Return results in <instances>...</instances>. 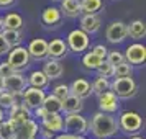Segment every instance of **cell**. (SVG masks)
<instances>
[{
    "instance_id": "33",
    "label": "cell",
    "mask_w": 146,
    "mask_h": 139,
    "mask_svg": "<svg viewBox=\"0 0 146 139\" xmlns=\"http://www.w3.org/2000/svg\"><path fill=\"white\" fill-rule=\"evenodd\" d=\"M105 59L115 67V66H118V64H121V62H125V56L121 53H118V51H112V53H107Z\"/></svg>"
},
{
    "instance_id": "27",
    "label": "cell",
    "mask_w": 146,
    "mask_h": 139,
    "mask_svg": "<svg viewBox=\"0 0 146 139\" xmlns=\"http://www.w3.org/2000/svg\"><path fill=\"white\" fill-rule=\"evenodd\" d=\"M28 82H30V85H31V87L43 88V87L48 85L49 79L44 75V72H43V70H35V72L30 74V79H28Z\"/></svg>"
},
{
    "instance_id": "23",
    "label": "cell",
    "mask_w": 146,
    "mask_h": 139,
    "mask_svg": "<svg viewBox=\"0 0 146 139\" xmlns=\"http://www.w3.org/2000/svg\"><path fill=\"white\" fill-rule=\"evenodd\" d=\"M61 12H64V15L71 16V18L80 15V0H62Z\"/></svg>"
},
{
    "instance_id": "34",
    "label": "cell",
    "mask_w": 146,
    "mask_h": 139,
    "mask_svg": "<svg viewBox=\"0 0 146 139\" xmlns=\"http://www.w3.org/2000/svg\"><path fill=\"white\" fill-rule=\"evenodd\" d=\"M69 93H71V92H69V87H67L66 84H59V85L54 87V90H53V95H54V97H58L61 101L66 98Z\"/></svg>"
},
{
    "instance_id": "10",
    "label": "cell",
    "mask_w": 146,
    "mask_h": 139,
    "mask_svg": "<svg viewBox=\"0 0 146 139\" xmlns=\"http://www.w3.org/2000/svg\"><path fill=\"white\" fill-rule=\"evenodd\" d=\"M30 116H31V110H30L25 103L10 106V119H8V121L15 126V129H17L23 121H27Z\"/></svg>"
},
{
    "instance_id": "7",
    "label": "cell",
    "mask_w": 146,
    "mask_h": 139,
    "mask_svg": "<svg viewBox=\"0 0 146 139\" xmlns=\"http://www.w3.org/2000/svg\"><path fill=\"white\" fill-rule=\"evenodd\" d=\"M123 56H125V61L128 64L139 66V64H143L146 61V47H145V44L135 43V44L126 47V53Z\"/></svg>"
},
{
    "instance_id": "46",
    "label": "cell",
    "mask_w": 146,
    "mask_h": 139,
    "mask_svg": "<svg viewBox=\"0 0 146 139\" xmlns=\"http://www.w3.org/2000/svg\"><path fill=\"white\" fill-rule=\"evenodd\" d=\"M0 30H2V16H0Z\"/></svg>"
},
{
    "instance_id": "39",
    "label": "cell",
    "mask_w": 146,
    "mask_h": 139,
    "mask_svg": "<svg viewBox=\"0 0 146 139\" xmlns=\"http://www.w3.org/2000/svg\"><path fill=\"white\" fill-rule=\"evenodd\" d=\"M51 139H86L82 134H71V132H66V134H59L56 138H51Z\"/></svg>"
},
{
    "instance_id": "1",
    "label": "cell",
    "mask_w": 146,
    "mask_h": 139,
    "mask_svg": "<svg viewBox=\"0 0 146 139\" xmlns=\"http://www.w3.org/2000/svg\"><path fill=\"white\" fill-rule=\"evenodd\" d=\"M90 131L99 139L112 138L118 131V121L112 116V113L97 111L94 115L92 123H90Z\"/></svg>"
},
{
    "instance_id": "41",
    "label": "cell",
    "mask_w": 146,
    "mask_h": 139,
    "mask_svg": "<svg viewBox=\"0 0 146 139\" xmlns=\"http://www.w3.org/2000/svg\"><path fill=\"white\" fill-rule=\"evenodd\" d=\"M41 132H43V136H44L46 139H51V138H53V132H51V131H48V129H44V128L41 129Z\"/></svg>"
},
{
    "instance_id": "14",
    "label": "cell",
    "mask_w": 146,
    "mask_h": 139,
    "mask_svg": "<svg viewBox=\"0 0 146 139\" xmlns=\"http://www.w3.org/2000/svg\"><path fill=\"white\" fill-rule=\"evenodd\" d=\"M69 92L76 95V97H79V98H87V97H90V93H92V85L84 79H77L74 80L71 87H69Z\"/></svg>"
},
{
    "instance_id": "16",
    "label": "cell",
    "mask_w": 146,
    "mask_h": 139,
    "mask_svg": "<svg viewBox=\"0 0 146 139\" xmlns=\"http://www.w3.org/2000/svg\"><path fill=\"white\" fill-rule=\"evenodd\" d=\"M61 105H62V111H66V113H80L82 108H84L82 98L76 97L72 93H69L66 98L61 101Z\"/></svg>"
},
{
    "instance_id": "37",
    "label": "cell",
    "mask_w": 146,
    "mask_h": 139,
    "mask_svg": "<svg viewBox=\"0 0 146 139\" xmlns=\"http://www.w3.org/2000/svg\"><path fill=\"white\" fill-rule=\"evenodd\" d=\"M13 72L15 70L10 67L8 62H2V64H0V75H2V77H8L10 74H13Z\"/></svg>"
},
{
    "instance_id": "5",
    "label": "cell",
    "mask_w": 146,
    "mask_h": 139,
    "mask_svg": "<svg viewBox=\"0 0 146 139\" xmlns=\"http://www.w3.org/2000/svg\"><path fill=\"white\" fill-rule=\"evenodd\" d=\"M8 64L13 70H21L28 66L30 62V54H28L27 47H21V46H15L8 51Z\"/></svg>"
},
{
    "instance_id": "21",
    "label": "cell",
    "mask_w": 146,
    "mask_h": 139,
    "mask_svg": "<svg viewBox=\"0 0 146 139\" xmlns=\"http://www.w3.org/2000/svg\"><path fill=\"white\" fill-rule=\"evenodd\" d=\"M2 28L3 30H21L23 18L18 13H8L5 18H2Z\"/></svg>"
},
{
    "instance_id": "17",
    "label": "cell",
    "mask_w": 146,
    "mask_h": 139,
    "mask_svg": "<svg viewBox=\"0 0 146 139\" xmlns=\"http://www.w3.org/2000/svg\"><path fill=\"white\" fill-rule=\"evenodd\" d=\"M99 28H100V18L97 16V13L84 15L80 18V30L86 31L87 34H92L95 31H99Z\"/></svg>"
},
{
    "instance_id": "22",
    "label": "cell",
    "mask_w": 146,
    "mask_h": 139,
    "mask_svg": "<svg viewBox=\"0 0 146 139\" xmlns=\"http://www.w3.org/2000/svg\"><path fill=\"white\" fill-rule=\"evenodd\" d=\"M126 34H130L133 40H141L146 34V26L141 20H135L126 26Z\"/></svg>"
},
{
    "instance_id": "25",
    "label": "cell",
    "mask_w": 146,
    "mask_h": 139,
    "mask_svg": "<svg viewBox=\"0 0 146 139\" xmlns=\"http://www.w3.org/2000/svg\"><path fill=\"white\" fill-rule=\"evenodd\" d=\"M43 108L48 113H61L62 111V105H61V100L54 95H48L43 100Z\"/></svg>"
},
{
    "instance_id": "24",
    "label": "cell",
    "mask_w": 146,
    "mask_h": 139,
    "mask_svg": "<svg viewBox=\"0 0 146 139\" xmlns=\"http://www.w3.org/2000/svg\"><path fill=\"white\" fill-rule=\"evenodd\" d=\"M104 2L102 0H80V13L84 15H92L102 10Z\"/></svg>"
},
{
    "instance_id": "40",
    "label": "cell",
    "mask_w": 146,
    "mask_h": 139,
    "mask_svg": "<svg viewBox=\"0 0 146 139\" xmlns=\"http://www.w3.org/2000/svg\"><path fill=\"white\" fill-rule=\"evenodd\" d=\"M46 113H48V111L44 110V108H43V105H41V106H38V108H35V115H36L38 118H43V116H44Z\"/></svg>"
},
{
    "instance_id": "43",
    "label": "cell",
    "mask_w": 146,
    "mask_h": 139,
    "mask_svg": "<svg viewBox=\"0 0 146 139\" xmlns=\"http://www.w3.org/2000/svg\"><path fill=\"white\" fill-rule=\"evenodd\" d=\"M2 90H5V88H3V77L0 75V92H2Z\"/></svg>"
},
{
    "instance_id": "29",
    "label": "cell",
    "mask_w": 146,
    "mask_h": 139,
    "mask_svg": "<svg viewBox=\"0 0 146 139\" xmlns=\"http://www.w3.org/2000/svg\"><path fill=\"white\" fill-rule=\"evenodd\" d=\"M107 90H110V82H108L107 77L99 75L97 79L94 80V84H92V92H95L97 95H100V93L107 92Z\"/></svg>"
},
{
    "instance_id": "11",
    "label": "cell",
    "mask_w": 146,
    "mask_h": 139,
    "mask_svg": "<svg viewBox=\"0 0 146 139\" xmlns=\"http://www.w3.org/2000/svg\"><path fill=\"white\" fill-rule=\"evenodd\" d=\"M27 87V80L25 77L18 74L15 70L13 74H10L8 77H3V88L10 93H15V92H23Z\"/></svg>"
},
{
    "instance_id": "8",
    "label": "cell",
    "mask_w": 146,
    "mask_h": 139,
    "mask_svg": "<svg viewBox=\"0 0 146 139\" xmlns=\"http://www.w3.org/2000/svg\"><path fill=\"white\" fill-rule=\"evenodd\" d=\"M44 92L38 88V87H30L27 90H23V103L30 108V110H35L38 106L43 105V100H44Z\"/></svg>"
},
{
    "instance_id": "44",
    "label": "cell",
    "mask_w": 146,
    "mask_h": 139,
    "mask_svg": "<svg viewBox=\"0 0 146 139\" xmlns=\"http://www.w3.org/2000/svg\"><path fill=\"white\" fill-rule=\"evenodd\" d=\"M3 116H5L3 115V108H0V121H3Z\"/></svg>"
},
{
    "instance_id": "19",
    "label": "cell",
    "mask_w": 146,
    "mask_h": 139,
    "mask_svg": "<svg viewBox=\"0 0 146 139\" xmlns=\"http://www.w3.org/2000/svg\"><path fill=\"white\" fill-rule=\"evenodd\" d=\"M43 72H44V75L48 79H59L62 75V72H64V67H62V64L58 59H51L49 62L44 64Z\"/></svg>"
},
{
    "instance_id": "32",
    "label": "cell",
    "mask_w": 146,
    "mask_h": 139,
    "mask_svg": "<svg viewBox=\"0 0 146 139\" xmlns=\"http://www.w3.org/2000/svg\"><path fill=\"white\" fill-rule=\"evenodd\" d=\"M95 70H99V75H102V77H112L113 75V66L105 59L102 61V64H100Z\"/></svg>"
},
{
    "instance_id": "4",
    "label": "cell",
    "mask_w": 146,
    "mask_h": 139,
    "mask_svg": "<svg viewBox=\"0 0 146 139\" xmlns=\"http://www.w3.org/2000/svg\"><path fill=\"white\" fill-rule=\"evenodd\" d=\"M143 126V118L139 116L138 113L135 111H125L121 113V116L118 119V128H121V131L125 132H138Z\"/></svg>"
},
{
    "instance_id": "18",
    "label": "cell",
    "mask_w": 146,
    "mask_h": 139,
    "mask_svg": "<svg viewBox=\"0 0 146 139\" xmlns=\"http://www.w3.org/2000/svg\"><path fill=\"white\" fill-rule=\"evenodd\" d=\"M67 53V44L62 40H53L51 43H48V53L46 56L53 57V59H59Z\"/></svg>"
},
{
    "instance_id": "20",
    "label": "cell",
    "mask_w": 146,
    "mask_h": 139,
    "mask_svg": "<svg viewBox=\"0 0 146 139\" xmlns=\"http://www.w3.org/2000/svg\"><path fill=\"white\" fill-rule=\"evenodd\" d=\"M41 20H43V23L48 25V26H54V25H58V23L61 21V10L59 8H56V7L44 8Z\"/></svg>"
},
{
    "instance_id": "38",
    "label": "cell",
    "mask_w": 146,
    "mask_h": 139,
    "mask_svg": "<svg viewBox=\"0 0 146 139\" xmlns=\"http://www.w3.org/2000/svg\"><path fill=\"white\" fill-rule=\"evenodd\" d=\"M12 47L8 46V43L5 41V38L2 36V33H0V56H3V54H7L8 51H10Z\"/></svg>"
},
{
    "instance_id": "28",
    "label": "cell",
    "mask_w": 146,
    "mask_h": 139,
    "mask_svg": "<svg viewBox=\"0 0 146 139\" xmlns=\"http://www.w3.org/2000/svg\"><path fill=\"white\" fill-rule=\"evenodd\" d=\"M102 61L104 59H100L99 56H95V54L90 51V53H87L86 56L82 57V64H84L86 69H92V70H95V69L102 64Z\"/></svg>"
},
{
    "instance_id": "12",
    "label": "cell",
    "mask_w": 146,
    "mask_h": 139,
    "mask_svg": "<svg viewBox=\"0 0 146 139\" xmlns=\"http://www.w3.org/2000/svg\"><path fill=\"white\" fill-rule=\"evenodd\" d=\"M99 106H100V111L115 113L118 110V97L113 92H110V90L100 93L99 95Z\"/></svg>"
},
{
    "instance_id": "2",
    "label": "cell",
    "mask_w": 146,
    "mask_h": 139,
    "mask_svg": "<svg viewBox=\"0 0 146 139\" xmlns=\"http://www.w3.org/2000/svg\"><path fill=\"white\" fill-rule=\"evenodd\" d=\"M112 92L118 97V98H130L136 95V82L131 79V75H126V77H117L113 80V84H110Z\"/></svg>"
},
{
    "instance_id": "9",
    "label": "cell",
    "mask_w": 146,
    "mask_h": 139,
    "mask_svg": "<svg viewBox=\"0 0 146 139\" xmlns=\"http://www.w3.org/2000/svg\"><path fill=\"white\" fill-rule=\"evenodd\" d=\"M107 41L112 44H118L121 41H125L126 34V25L121 21H113L110 26L107 28Z\"/></svg>"
},
{
    "instance_id": "30",
    "label": "cell",
    "mask_w": 146,
    "mask_h": 139,
    "mask_svg": "<svg viewBox=\"0 0 146 139\" xmlns=\"http://www.w3.org/2000/svg\"><path fill=\"white\" fill-rule=\"evenodd\" d=\"M15 126L10 121H0V139H13Z\"/></svg>"
},
{
    "instance_id": "31",
    "label": "cell",
    "mask_w": 146,
    "mask_h": 139,
    "mask_svg": "<svg viewBox=\"0 0 146 139\" xmlns=\"http://www.w3.org/2000/svg\"><path fill=\"white\" fill-rule=\"evenodd\" d=\"M113 75L115 77H126V75H131V66L128 62H121L118 66L113 67Z\"/></svg>"
},
{
    "instance_id": "3",
    "label": "cell",
    "mask_w": 146,
    "mask_h": 139,
    "mask_svg": "<svg viewBox=\"0 0 146 139\" xmlns=\"http://www.w3.org/2000/svg\"><path fill=\"white\" fill-rule=\"evenodd\" d=\"M62 131L71 134H84L89 131V123L84 116H80V113H67Z\"/></svg>"
},
{
    "instance_id": "45",
    "label": "cell",
    "mask_w": 146,
    "mask_h": 139,
    "mask_svg": "<svg viewBox=\"0 0 146 139\" xmlns=\"http://www.w3.org/2000/svg\"><path fill=\"white\" fill-rule=\"evenodd\" d=\"M131 139H145V138H141V136H135V138H131Z\"/></svg>"
},
{
    "instance_id": "26",
    "label": "cell",
    "mask_w": 146,
    "mask_h": 139,
    "mask_svg": "<svg viewBox=\"0 0 146 139\" xmlns=\"http://www.w3.org/2000/svg\"><path fill=\"white\" fill-rule=\"evenodd\" d=\"M2 36L5 38V41L8 43V46L10 47H15V46H20L21 43V33L20 30H3L2 31Z\"/></svg>"
},
{
    "instance_id": "35",
    "label": "cell",
    "mask_w": 146,
    "mask_h": 139,
    "mask_svg": "<svg viewBox=\"0 0 146 139\" xmlns=\"http://www.w3.org/2000/svg\"><path fill=\"white\" fill-rule=\"evenodd\" d=\"M12 106V93L7 90L0 92V108H10Z\"/></svg>"
},
{
    "instance_id": "6",
    "label": "cell",
    "mask_w": 146,
    "mask_h": 139,
    "mask_svg": "<svg viewBox=\"0 0 146 139\" xmlns=\"http://www.w3.org/2000/svg\"><path fill=\"white\" fill-rule=\"evenodd\" d=\"M89 34L82 30H72L71 33L67 34V47L72 51V53H82L89 47Z\"/></svg>"
},
{
    "instance_id": "15",
    "label": "cell",
    "mask_w": 146,
    "mask_h": 139,
    "mask_svg": "<svg viewBox=\"0 0 146 139\" xmlns=\"http://www.w3.org/2000/svg\"><path fill=\"white\" fill-rule=\"evenodd\" d=\"M27 49H28L30 57H35V59H44V57H46V53H48V43L44 40L38 38V40L31 41Z\"/></svg>"
},
{
    "instance_id": "47",
    "label": "cell",
    "mask_w": 146,
    "mask_h": 139,
    "mask_svg": "<svg viewBox=\"0 0 146 139\" xmlns=\"http://www.w3.org/2000/svg\"><path fill=\"white\" fill-rule=\"evenodd\" d=\"M115 139H120V138H115Z\"/></svg>"
},
{
    "instance_id": "42",
    "label": "cell",
    "mask_w": 146,
    "mask_h": 139,
    "mask_svg": "<svg viewBox=\"0 0 146 139\" xmlns=\"http://www.w3.org/2000/svg\"><path fill=\"white\" fill-rule=\"evenodd\" d=\"M15 0H0V7H8V5H12Z\"/></svg>"
},
{
    "instance_id": "36",
    "label": "cell",
    "mask_w": 146,
    "mask_h": 139,
    "mask_svg": "<svg viewBox=\"0 0 146 139\" xmlns=\"http://www.w3.org/2000/svg\"><path fill=\"white\" fill-rule=\"evenodd\" d=\"M92 53L95 54V56H99L100 59H105L107 57V47L104 46V44H97V46L92 49Z\"/></svg>"
},
{
    "instance_id": "13",
    "label": "cell",
    "mask_w": 146,
    "mask_h": 139,
    "mask_svg": "<svg viewBox=\"0 0 146 139\" xmlns=\"http://www.w3.org/2000/svg\"><path fill=\"white\" fill-rule=\"evenodd\" d=\"M43 128L48 129L51 132H59L64 129V119L59 113H46L43 118H41Z\"/></svg>"
}]
</instances>
